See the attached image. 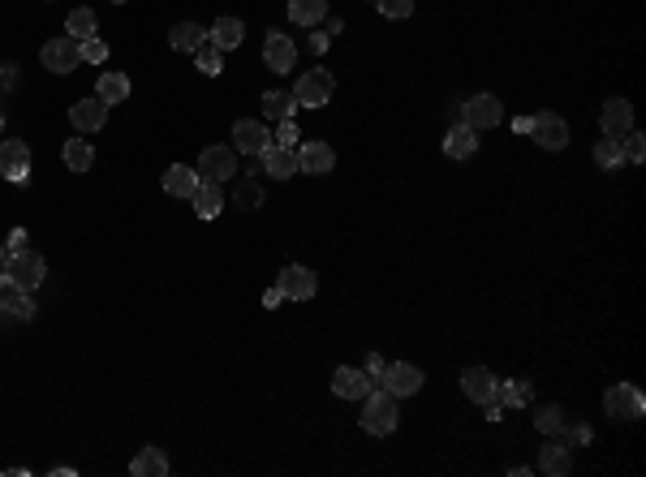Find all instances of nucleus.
Returning a JSON list of instances; mask_svg holds the SVG:
<instances>
[{
    "label": "nucleus",
    "instance_id": "f257e3e1",
    "mask_svg": "<svg viewBox=\"0 0 646 477\" xmlns=\"http://www.w3.org/2000/svg\"><path fill=\"white\" fill-rule=\"evenodd\" d=\"M397 396L393 391H384V387H371L367 396H362V413H358V422L367 434H393L397 430Z\"/></svg>",
    "mask_w": 646,
    "mask_h": 477
},
{
    "label": "nucleus",
    "instance_id": "f03ea898",
    "mask_svg": "<svg viewBox=\"0 0 646 477\" xmlns=\"http://www.w3.org/2000/svg\"><path fill=\"white\" fill-rule=\"evenodd\" d=\"M44 276H48V263H44L35 250H13V254H9V267H4V280H9V288L35 292V288L44 284Z\"/></svg>",
    "mask_w": 646,
    "mask_h": 477
},
{
    "label": "nucleus",
    "instance_id": "7ed1b4c3",
    "mask_svg": "<svg viewBox=\"0 0 646 477\" xmlns=\"http://www.w3.org/2000/svg\"><path fill=\"white\" fill-rule=\"evenodd\" d=\"M332 91H336V82H332V73L327 70H306L298 73V82H294V103L298 108H323V103H332Z\"/></svg>",
    "mask_w": 646,
    "mask_h": 477
},
{
    "label": "nucleus",
    "instance_id": "20e7f679",
    "mask_svg": "<svg viewBox=\"0 0 646 477\" xmlns=\"http://www.w3.org/2000/svg\"><path fill=\"white\" fill-rule=\"evenodd\" d=\"M603 413L617 417V422H638L646 413V396L634 387V382H617L603 391Z\"/></svg>",
    "mask_w": 646,
    "mask_h": 477
},
{
    "label": "nucleus",
    "instance_id": "39448f33",
    "mask_svg": "<svg viewBox=\"0 0 646 477\" xmlns=\"http://www.w3.org/2000/svg\"><path fill=\"white\" fill-rule=\"evenodd\" d=\"M500 120H504V103H500L492 91H483V95H470L461 103V125H470L474 134H483V129H496Z\"/></svg>",
    "mask_w": 646,
    "mask_h": 477
},
{
    "label": "nucleus",
    "instance_id": "423d86ee",
    "mask_svg": "<svg viewBox=\"0 0 646 477\" xmlns=\"http://www.w3.org/2000/svg\"><path fill=\"white\" fill-rule=\"evenodd\" d=\"M199 177L203 181H216V185H224L228 177H237V151L233 146H203Z\"/></svg>",
    "mask_w": 646,
    "mask_h": 477
},
{
    "label": "nucleus",
    "instance_id": "0eeeda50",
    "mask_svg": "<svg viewBox=\"0 0 646 477\" xmlns=\"http://www.w3.org/2000/svg\"><path fill=\"white\" fill-rule=\"evenodd\" d=\"M379 387L384 391H393V396H418L423 391V370L418 366H410V361H393V366H384V374H379Z\"/></svg>",
    "mask_w": 646,
    "mask_h": 477
},
{
    "label": "nucleus",
    "instance_id": "6e6552de",
    "mask_svg": "<svg viewBox=\"0 0 646 477\" xmlns=\"http://www.w3.org/2000/svg\"><path fill=\"white\" fill-rule=\"evenodd\" d=\"M276 288L285 292V301H311V297L319 292V276L306 271V267H298V263H289L280 276H276Z\"/></svg>",
    "mask_w": 646,
    "mask_h": 477
},
{
    "label": "nucleus",
    "instance_id": "1a4fd4ad",
    "mask_svg": "<svg viewBox=\"0 0 646 477\" xmlns=\"http://www.w3.org/2000/svg\"><path fill=\"white\" fill-rule=\"evenodd\" d=\"M39 61H44V70H48V73H74L78 65H82L78 39H70V35L48 39V44H44V52H39Z\"/></svg>",
    "mask_w": 646,
    "mask_h": 477
},
{
    "label": "nucleus",
    "instance_id": "9d476101",
    "mask_svg": "<svg viewBox=\"0 0 646 477\" xmlns=\"http://www.w3.org/2000/svg\"><path fill=\"white\" fill-rule=\"evenodd\" d=\"M530 138L543 151H565L569 146V125L556 112H539V117H530Z\"/></svg>",
    "mask_w": 646,
    "mask_h": 477
},
{
    "label": "nucleus",
    "instance_id": "9b49d317",
    "mask_svg": "<svg viewBox=\"0 0 646 477\" xmlns=\"http://www.w3.org/2000/svg\"><path fill=\"white\" fill-rule=\"evenodd\" d=\"M0 177L13 181V185H22L30 177V146L22 138H4L0 143Z\"/></svg>",
    "mask_w": 646,
    "mask_h": 477
},
{
    "label": "nucleus",
    "instance_id": "f8f14e48",
    "mask_svg": "<svg viewBox=\"0 0 646 477\" xmlns=\"http://www.w3.org/2000/svg\"><path fill=\"white\" fill-rule=\"evenodd\" d=\"M461 391L474 405H496V374L483 370V366H466L461 370Z\"/></svg>",
    "mask_w": 646,
    "mask_h": 477
},
{
    "label": "nucleus",
    "instance_id": "ddd939ff",
    "mask_svg": "<svg viewBox=\"0 0 646 477\" xmlns=\"http://www.w3.org/2000/svg\"><path fill=\"white\" fill-rule=\"evenodd\" d=\"M70 125H74L78 134H100L104 125H108V103L104 99H78L74 108H70Z\"/></svg>",
    "mask_w": 646,
    "mask_h": 477
},
{
    "label": "nucleus",
    "instance_id": "4468645a",
    "mask_svg": "<svg viewBox=\"0 0 646 477\" xmlns=\"http://www.w3.org/2000/svg\"><path fill=\"white\" fill-rule=\"evenodd\" d=\"M294 61H298L294 39H289V35H280V30H272V35L263 39V65H268L272 73H289V70H294Z\"/></svg>",
    "mask_w": 646,
    "mask_h": 477
},
{
    "label": "nucleus",
    "instance_id": "2eb2a0df",
    "mask_svg": "<svg viewBox=\"0 0 646 477\" xmlns=\"http://www.w3.org/2000/svg\"><path fill=\"white\" fill-rule=\"evenodd\" d=\"M599 125H603V138H621L634 129V103L629 99H608L603 103V112H599Z\"/></svg>",
    "mask_w": 646,
    "mask_h": 477
},
{
    "label": "nucleus",
    "instance_id": "dca6fc26",
    "mask_svg": "<svg viewBox=\"0 0 646 477\" xmlns=\"http://www.w3.org/2000/svg\"><path fill=\"white\" fill-rule=\"evenodd\" d=\"M294 151H298V172H306V177H327L336 164V151L327 143H302Z\"/></svg>",
    "mask_w": 646,
    "mask_h": 477
},
{
    "label": "nucleus",
    "instance_id": "f3484780",
    "mask_svg": "<svg viewBox=\"0 0 646 477\" xmlns=\"http://www.w3.org/2000/svg\"><path fill=\"white\" fill-rule=\"evenodd\" d=\"M371 387H375V379L367 370H358V366H341V370L332 374V391H336L341 400H362Z\"/></svg>",
    "mask_w": 646,
    "mask_h": 477
},
{
    "label": "nucleus",
    "instance_id": "a211bd4d",
    "mask_svg": "<svg viewBox=\"0 0 646 477\" xmlns=\"http://www.w3.org/2000/svg\"><path fill=\"white\" fill-rule=\"evenodd\" d=\"M259 160H263V172H268V177H276V181L298 177V151H289V146L268 143L263 151H259Z\"/></svg>",
    "mask_w": 646,
    "mask_h": 477
},
{
    "label": "nucleus",
    "instance_id": "6ab92c4d",
    "mask_svg": "<svg viewBox=\"0 0 646 477\" xmlns=\"http://www.w3.org/2000/svg\"><path fill=\"white\" fill-rule=\"evenodd\" d=\"M268 143H272V134H268L263 120H237V125H233V151H242V155H259Z\"/></svg>",
    "mask_w": 646,
    "mask_h": 477
},
{
    "label": "nucleus",
    "instance_id": "aec40b11",
    "mask_svg": "<svg viewBox=\"0 0 646 477\" xmlns=\"http://www.w3.org/2000/svg\"><path fill=\"white\" fill-rule=\"evenodd\" d=\"M539 473H547V477L573 473V456H569V448H565L560 439H547L543 443V452H539Z\"/></svg>",
    "mask_w": 646,
    "mask_h": 477
},
{
    "label": "nucleus",
    "instance_id": "412c9836",
    "mask_svg": "<svg viewBox=\"0 0 646 477\" xmlns=\"http://www.w3.org/2000/svg\"><path fill=\"white\" fill-rule=\"evenodd\" d=\"M190 202H195V215H199V219H216V215L224 211L220 185H216V181H203V177H199V185H195V193H190Z\"/></svg>",
    "mask_w": 646,
    "mask_h": 477
},
{
    "label": "nucleus",
    "instance_id": "4be33fe9",
    "mask_svg": "<svg viewBox=\"0 0 646 477\" xmlns=\"http://www.w3.org/2000/svg\"><path fill=\"white\" fill-rule=\"evenodd\" d=\"M207 39H211L220 52H233V48H242L246 26H242V18H216V22H211V30H207Z\"/></svg>",
    "mask_w": 646,
    "mask_h": 477
},
{
    "label": "nucleus",
    "instance_id": "5701e85b",
    "mask_svg": "<svg viewBox=\"0 0 646 477\" xmlns=\"http://www.w3.org/2000/svg\"><path fill=\"white\" fill-rule=\"evenodd\" d=\"M169 456L160 452V448H138V456L129 460V473L134 477H169Z\"/></svg>",
    "mask_w": 646,
    "mask_h": 477
},
{
    "label": "nucleus",
    "instance_id": "b1692460",
    "mask_svg": "<svg viewBox=\"0 0 646 477\" xmlns=\"http://www.w3.org/2000/svg\"><path fill=\"white\" fill-rule=\"evenodd\" d=\"M474 151H478V134H474L470 125H452L444 138V155L448 160H470Z\"/></svg>",
    "mask_w": 646,
    "mask_h": 477
},
{
    "label": "nucleus",
    "instance_id": "393cba45",
    "mask_svg": "<svg viewBox=\"0 0 646 477\" xmlns=\"http://www.w3.org/2000/svg\"><path fill=\"white\" fill-rule=\"evenodd\" d=\"M530 396H534L530 379H504V382H496V405L500 408H522V405H530Z\"/></svg>",
    "mask_w": 646,
    "mask_h": 477
},
{
    "label": "nucleus",
    "instance_id": "a878e982",
    "mask_svg": "<svg viewBox=\"0 0 646 477\" xmlns=\"http://www.w3.org/2000/svg\"><path fill=\"white\" fill-rule=\"evenodd\" d=\"M199 185V168H186V164H173L164 172V193H173V198H190Z\"/></svg>",
    "mask_w": 646,
    "mask_h": 477
},
{
    "label": "nucleus",
    "instance_id": "bb28decb",
    "mask_svg": "<svg viewBox=\"0 0 646 477\" xmlns=\"http://www.w3.org/2000/svg\"><path fill=\"white\" fill-rule=\"evenodd\" d=\"M95 99H104L108 108H112V103H125V99H129V78L117 73V70L100 73V82H95Z\"/></svg>",
    "mask_w": 646,
    "mask_h": 477
},
{
    "label": "nucleus",
    "instance_id": "cd10ccee",
    "mask_svg": "<svg viewBox=\"0 0 646 477\" xmlns=\"http://www.w3.org/2000/svg\"><path fill=\"white\" fill-rule=\"evenodd\" d=\"M61 160H65V168H70V172H91V164H95V151H91V143H87V138H70V143L61 146Z\"/></svg>",
    "mask_w": 646,
    "mask_h": 477
},
{
    "label": "nucleus",
    "instance_id": "c85d7f7f",
    "mask_svg": "<svg viewBox=\"0 0 646 477\" xmlns=\"http://www.w3.org/2000/svg\"><path fill=\"white\" fill-rule=\"evenodd\" d=\"M207 39V26L199 22H177L173 30H169V44H173V52H195Z\"/></svg>",
    "mask_w": 646,
    "mask_h": 477
},
{
    "label": "nucleus",
    "instance_id": "c756f323",
    "mask_svg": "<svg viewBox=\"0 0 646 477\" xmlns=\"http://www.w3.org/2000/svg\"><path fill=\"white\" fill-rule=\"evenodd\" d=\"M190 56H195V70L207 73V78H220V73H224V52L216 48L211 39H203V44L190 52Z\"/></svg>",
    "mask_w": 646,
    "mask_h": 477
},
{
    "label": "nucleus",
    "instance_id": "7c9ffc66",
    "mask_svg": "<svg viewBox=\"0 0 646 477\" xmlns=\"http://www.w3.org/2000/svg\"><path fill=\"white\" fill-rule=\"evenodd\" d=\"M289 18L298 26H319L327 18V0H289Z\"/></svg>",
    "mask_w": 646,
    "mask_h": 477
},
{
    "label": "nucleus",
    "instance_id": "2f4dec72",
    "mask_svg": "<svg viewBox=\"0 0 646 477\" xmlns=\"http://www.w3.org/2000/svg\"><path fill=\"white\" fill-rule=\"evenodd\" d=\"M0 310L9 314V318H18V323H30L35 318V297L22 292V288H9V297L0 301Z\"/></svg>",
    "mask_w": 646,
    "mask_h": 477
},
{
    "label": "nucleus",
    "instance_id": "473e14b6",
    "mask_svg": "<svg viewBox=\"0 0 646 477\" xmlns=\"http://www.w3.org/2000/svg\"><path fill=\"white\" fill-rule=\"evenodd\" d=\"M294 112H298V103H294V95H289V91H268V95H263V117L289 120Z\"/></svg>",
    "mask_w": 646,
    "mask_h": 477
},
{
    "label": "nucleus",
    "instance_id": "72a5a7b5",
    "mask_svg": "<svg viewBox=\"0 0 646 477\" xmlns=\"http://www.w3.org/2000/svg\"><path fill=\"white\" fill-rule=\"evenodd\" d=\"M65 35L78 39V44L91 39V35H95V13H91V9H70V18H65Z\"/></svg>",
    "mask_w": 646,
    "mask_h": 477
},
{
    "label": "nucleus",
    "instance_id": "f704fd0d",
    "mask_svg": "<svg viewBox=\"0 0 646 477\" xmlns=\"http://www.w3.org/2000/svg\"><path fill=\"white\" fill-rule=\"evenodd\" d=\"M595 164L603 168V172H617V168H625L621 138H599V143H595Z\"/></svg>",
    "mask_w": 646,
    "mask_h": 477
},
{
    "label": "nucleus",
    "instance_id": "c9c22d12",
    "mask_svg": "<svg viewBox=\"0 0 646 477\" xmlns=\"http://www.w3.org/2000/svg\"><path fill=\"white\" fill-rule=\"evenodd\" d=\"M534 426L543 430V434H560V426H565V413H560V405H543L539 413H534Z\"/></svg>",
    "mask_w": 646,
    "mask_h": 477
},
{
    "label": "nucleus",
    "instance_id": "e433bc0d",
    "mask_svg": "<svg viewBox=\"0 0 646 477\" xmlns=\"http://www.w3.org/2000/svg\"><path fill=\"white\" fill-rule=\"evenodd\" d=\"M625 143H621V155H625V164H642V155H646V143H642V134L638 129H629V134H621Z\"/></svg>",
    "mask_w": 646,
    "mask_h": 477
},
{
    "label": "nucleus",
    "instance_id": "4c0bfd02",
    "mask_svg": "<svg viewBox=\"0 0 646 477\" xmlns=\"http://www.w3.org/2000/svg\"><path fill=\"white\" fill-rule=\"evenodd\" d=\"M375 9H379L384 18H393V22H405V18L414 13V0H375Z\"/></svg>",
    "mask_w": 646,
    "mask_h": 477
},
{
    "label": "nucleus",
    "instance_id": "58836bf2",
    "mask_svg": "<svg viewBox=\"0 0 646 477\" xmlns=\"http://www.w3.org/2000/svg\"><path fill=\"white\" fill-rule=\"evenodd\" d=\"M78 52H82V61H91V65H104V61H108V44H104V39H95V35H91V39H82V44H78Z\"/></svg>",
    "mask_w": 646,
    "mask_h": 477
},
{
    "label": "nucleus",
    "instance_id": "ea45409f",
    "mask_svg": "<svg viewBox=\"0 0 646 477\" xmlns=\"http://www.w3.org/2000/svg\"><path fill=\"white\" fill-rule=\"evenodd\" d=\"M560 434H565V439H560V443H565V448H582V443H591V439H595V434H591V426H560Z\"/></svg>",
    "mask_w": 646,
    "mask_h": 477
},
{
    "label": "nucleus",
    "instance_id": "a19ab883",
    "mask_svg": "<svg viewBox=\"0 0 646 477\" xmlns=\"http://www.w3.org/2000/svg\"><path fill=\"white\" fill-rule=\"evenodd\" d=\"M276 146H289V151L298 146V125H294V120H280V129H276Z\"/></svg>",
    "mask_w": 646,
    "mask_h": 477
},
{
    "label": "nucleus",
    "instance_id": "79ce46f5",
    "mask_svg": "<svg viewBox=\"0 0 646 477\" xmlns=\"http://www.w3.org/2000/svg\"><path fill=\"white\" fill-rule=\"evenodd\" d=\"M259 202H263V190H259V185H237V207H259Z\"/></svg>",
    "mask_w": 646,
    "mask_h": 477
},
{
    "label": "nucleus",
    "instance_id": "37998d69",
    "mask_svg": "<svg viewBox=\"0 0 646 477\" xmlns=\"http://www.w3.org/2000/svg\"><path fill=\"white\" fill-rule=\"evenodd\" d=\"M384 366H388V361L379 358V353H371V358H367V374L375 379V387H379V374H384Z\"/></svg>",
    "mask_w": 646,
    "mask_h": 477
},
{
    "label": "nucleus",
    "instance_id": "c03bdc74",
    "mask_svg": "<svg viewBox=\"0 0 646 477\" xmlns=\"http://www.w3.org/2000/svg\"><path fill=\"white\" fill-rule=\"evenodd\" d=\"M327 44H332L327 30H323V35H311V52H327Z\"/></svg>",
    "mask_w": 646,
    "mask_h": 477
},
{
    "label": "nucleus",
    "instance_id": "a18cd8bd",
    "mask_svg": "<svg viewBox=\"0 0 646 477\" xmlns=\"http://www.w3.org/2000/svg\"><path fill=\"white\" fill-rule=\"evenodd\" d=\"M280 301H285V292H280V288H272V292H263V306H268V310H276Z\"/></svg>",
    "mask_w": 646,
    "mask_h": 477
},
{
    "label": "nucleus",
    "instance_id": "49530a36",
    "mask_svg": "<svg viewBox=\"0 0 646 477\" xmlns=\"http://www.w3.org/2000/svg\"><path fill=\"white\" fill-rule=\"evenodd\" d=\"M9 250H26V233H22V228H13V237H9Z\"/></svg>",
    "mask_w": 646,
    "mask_h": 477
},
{
    "label": "nucleus",
    "instance_id": "de8ad7c7",
    "mask_svg": "<svg viewBox=\"0 0 646 477\" xmlns=\"http://www.w3.org/2000/svg\"><path fill=\"white\" fill-rule=\"evenodd\" d=\"M513 134H530V117H518V120H513Z\"/></svg>",
    "mask_w": 646,
    "mask_h": 477
},
{
    "label": "nucleus",
    "instance_id": "09e8293b",
    "mask_svg": "<svg viewBox=\"0 0 646 477\" xmlns=\"http://www.w3.org/2000/svg\"><path fill=\"white\" fill-rule=\"evenodd\" d=\"M9 254H13V250H9V245H0V276H4V267H9Z\"/></svg>",
    "mask_w": 646,
    "mask_h": 477
},
{
    "label": "nucleus",
    "instance_id": "8fccbe9b",
    "mask_svg": "<svg viewBox=\"0 0 646 477\" xmlns=\"http://www.w3.org/2000/svg\"><path fill=\"white\" fill-rule=\"evenodd\" d=\"M4 297H9V280L0 276V301H4Z\"/></svg>",
    "mask_w": 646,
    "mask_h": 477
},
{
    "label": "nucleus",
    "instance_id": "3c124183",
    "mask_svg": "<svg viewBox=\"0 0 646 477\" xmlns=\"http://www.w3.org/2000/svg\"><path fill=\"white\" fill-rule=\"evenodd\" d=\"M112 4H125V0H112Z\"/></svg>",
    "mask_w": 646,
    "mask_h": 477
},
{
    "label": "nucleus",
    "instance_id": "603ef678",
    "mask_svg": "<svg viewBox=\"0 0 646 477\" xmlns=\"http://www.w3.org/2000/svg\"><path fill=\"white\" fill-rule=\"evenodd\" d=\"M0 129H4V117H0Z\"/></svg>",
    "mask_w": 646,
    "mask_h": 477
}]
</instances>
